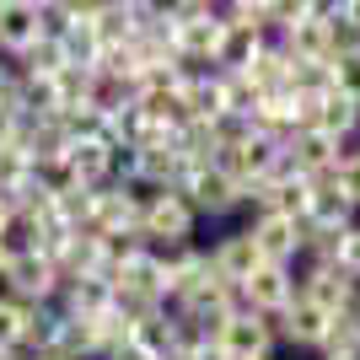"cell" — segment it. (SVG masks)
Here are the masks:
<instances>
[{
	"label": "cell",
	"instance_id": "obj_8",
	"mask_svg": "<svg viewBox=\"0 0 360 360\" xmlns=\"http://www.w3.org/2000/svg\"><path fill=\"white\" fill-rule=\"evenodd\" d=\"M54 307H60L70 323H91V317H103L108 307H113V285L97 280V274H86V280H65L60 296H54Z\"/></svg>",
	"mask_w": 360,
	"mask_h": 360
},
{
	"label": "cell",
	"instance_id": "obj_9",
	"mask_svg": "<svg viewBox=\"0 0 360 360\" xmlns=\"http://www.w3.org/2000/svg\"><path fill=\"white\" fill-rule=\"evenodd\" d=\"M285 156L301 178H317V172H339V140L323 135V129H301L285 140Z\"/></svg>",
	"mask_w": 360,
	"mask_h": 360
},
{
	"label": "cell",
	"instance_id": "obj_17",
	"mask_svg": "<svg viewBox=\"0 0 360 360\" xmlns=\"http://www.w3.org/2000/svg\"><path fill=\"white\" fill-rule=\"evenodd\" d=\"M290 91H296V97H328V91H333V60L290 65Z\"/></svg>",
	"mask_w": 360,
	"mask_h": 360
},
{
	"label": "cell",
	"instance_id": "obj_15",
	"mask_svg": "<svg viewBox=\"0 0 360 360\" xmlns=\"http://www.w3.org/2000/svg\"><path fill=\"white\" fill-rule=\"evenodd\" d=\"M11 65L22 75H60L65 70V49H60V38H38V44H27Z\"/></svg>",
	"mask_w": 360,
	"mask_h": 360
},
{
	"label": "cell",
	"instance_id": "obj_5",
	"mask_svg": "<svg viewBox=\"0 0 360 360\" xmlns=\"http://www.w3.org/2000/svg\"><path fill=\"white\" fill-rule=\"evenodd\" d=\"M205 258H210L215 280H226V285H242V280L264 264V258H258V248H253V237H248V226H226L221 237L205 248Z\"/></svg>",
	"mask_w": 360,
	"mask_h": 360
},
{
	"label": "cell",
	"instance_id": "obj_6",
	"mask_svg": "<svg viewBox=\"0 0 360 360\" xmlns=\"http://www.w3.org/2000/svg\"><path fill=\"white\" fill-rule=\"evenodd\" d=\"M242 296H248V307H253L258 317L285 312L290 301H301V290H296V269H285V264H258V269L242 280Z\"/></svg>",
	"mask_w": 360,
	"mask_h": 360
},
{
	"label": "cell",
	"instance_id": "obj_12",
	"mask_svg": "<svg viewBox=\"0 0 360 360\" xmlns=\"http://www.w3.org/2000/svg\"><path fill=\"white\" fill-rule=\"evenodd\" d=\"M290 65H296V60H290L285 49H280V44L269 38V44H264V49L253 54V65H248L242 75L253 81V91H258V97H280V91H290Z\"/></svg>",
	"mask_w": 360,
	"mask_h": 360
},
{
	"label": "cell",
	"instance_id": "obj_16",
	"mask_svg": "<svg viewBox=\"0 0 360 360\" xmlns=\"http://www.w3.org/2000/svg\"><path fill=\"white\" fill-rule=\"evenodd\" d=\"M317 355H360V312L328 317V333H323V349H317Z\"/></svg>",
	"mask_w": 360,
	"mask_h": 360
},
{
	"label": "cell",
	"instance_id": "obj_3",
	"mask_svg": "<svg viewBox=\"0 0 360 360\" xmlns=\"http://www.w3.org/2000/svg\"><path fill=\"white\" fill-rule=\"evenodd\" d=\"M140 237H146V248H156V242H199V215L188 210V199L172 188V194H162L140 215Z\"/></svg>",
	"mask_w": 360,
	"mask_h": 360
},
{
	"label": "cell",
	"instance_id": "obj_23",
	"mask_svg": "<svg viewBox=\"0 0 360 360\" xmlns=\"http://www.w3.org/2000/svg\"><path fill=\"white\" fill-rule=\"evenodd\" d=\"M188 360H231V355H226V349L215 345V339H205V345H199V349H194Z\"/></svg>",
	"mask_w": 360,
	"mask_h": 360
},
{
	"label": "cell",
	"instance_id": "obj_18",
	"mask_svg": "<svg viewBox=\"0 0 360 360\" xmlns=\"http://www.w3.org/2000/svg\"><path fill=\"white\" fill-rule=\"evenodd\" d=\"M253 108H258L253 81H248V75H226V113H231V119H253Z\"/></svg>",
	"mask_w": 360,
	"mask_h": 360
},
{
	"label": "cell",
	"instance_id": "obj_28",
	"mask_svg": "<svg viewBox=\"0 0 360 360\" xmlns=\"http://www.w3.org/2000/svg\"><path fill=\"white\" fill-rule=\"evenodd\" d=\"M253 360H280V355H253Z\"/></svg>",
	"mask_w": 360,
	"mask_h": 360
},
{
	"label": "cell",
	"instance_id": "obj_22",
	"mask_svg": "<svg viewBox=\"0 0 360 360\" xmlns=\"http://www.w3.org/2000/svg\"><path fill=\"white\" fill-rule=\"evenodd\" d=\"M339 188H345V199L355 205V215H360V150L339 162Z\"/></svg>",
	"mask_w": 360,
	"mask_h": 360
},
{
	"label": "cell",
	"instance_id": "obj_24",
	"mask_svg": "<svg viewBox=\"0 0 360 360\" xmlns=\"http://www.w3.org/2000/svg\"><path fill=\"white\" fill-rule=\"evenodd\" d=\"M345 22H355V27H360V0H345Z\"/></svg>",
	"mask_w": 360,
	"mask_h": 360
},
{
	"label": "cell",
	"instance_id": "obj_21",
	"mask_svg": "<svg viewBox=\"0 0 360 360\" xmlns=\"http://www.w3.org/2000/svg\"><path fill=\"white\" fill-rule=\"evenodd\" d=\"M333 264H339L349 280H360V221L345 226V237H339V258H333Z\"/></svg>",
	"mask_w": 360,
	"mask_h": 360
},
{
	"label": "cell",
	"instance_id": "obj_13",
	"mask_svg": "<svg viewBox=\"0 0 360 360\" xmlns=\"http://www.w3.org/2000/svg\"><path fill=\"white\" fill-rule=\"evenodd\" d=\"M91 32H97V44L103 49H129L135 44V11H129V0H103L97 6V22H91Z\"/></svg>",
	"mask_w": 360,
	"mask_h": 360
},
{
	"label": "cell",
	"instance_id": "obj_11",
	"mask_svg": "<svg viewBox=\"0 0 360 360\" xmlns=\"http://www.w3.org/2000/svg\"><path fill=\"white\" fill-rule=\"evenodd\" d=\"M274 44L285 49L296 65H323L333 60V44H328V22H317V16H307V22H296V27H285Z\"/></svg>",
	"mask_w": 360,
	"mask_h": 360
},
{
	"label": "cell",
	"instance_id": "obj_2",
	"mask_svg": "<svg viewBox=\"0 0 360 360\" xmlns=\"http://www.w3.org/2000/svg\"><path fill=\"white\" fill-rule=\"evenodd\" d=\"M0 290L11 301H22V307H49L60 296V269L44 253H11V264L0 274Z\"/></svg>",
	"mask_w": 360,
	"mask_h": 360
},
{
	"label": "cell",
	"instance_id": "obj_20",
	"mask_svg": "<svg viewBox=\"0 0 360 360\" xmlns=\"http://www.w3.org/2000/svg\"><path fill=\"white\" fill-rule=\"evenodd\" d=\"M333 91H345L349 103H360V54H339L333 60Z\"/></svg>",
	"mask_w": 360,
	"mask_h": 360
},
{
	"label": "cell",
	"instance_id": "obj_7",
	"mask_svg": "<svg viewBox=\"0 0 360 360\" xmlns=\"http://www.w3.org/2000/svg\"><path fill=\"white\" fill-rule=\"evenodd\" d=\"M38 0H0V60H16L27 44H38Z\"/></svg>",
	"mask_w": 360,
	"mask_h": 360
},
{
	"label": "cell",
	"instance_id": "obj_10",
	"mask_svg": "<svg viewBox=\"0 0 360 360\" xmlns=\"http://www.w3.org/2000/svg\"><path fill=\"white\" fill-rule=\"evenodd\" d=\"M215 345L226 349L231 360H253V355H280L274 349V333H269V323L264 317H226V328H221V339Z\"/></svg>",
	"mask_w": 360,
	"mask_h": 360
},
{
	"label": "cell",
	"instance_id": "obj_27",
	"mask_svg": "<svg viewBox=\"0 0 360 360\" xmlns=\"http://www.w3.org/2000/svg\"><path fill=\"white\" fill-rule=\"evenodd\" d=\"M0 360H16V349H0Z\"/></svg>",
	"mask_w": 360,
	"mask_h": 360
},
{
	"label": "cell",
	"instance_id": "obj_26",
	"mask_svg": "<svg viewBox=\"0 0 360 360\" xmlns=\"http://www.w3.org/2000/svg\"><path fill=\"white\" fill-rule=\"evenodd\" d=\"M312 360H360V355H312Z\"/></svg>",
	"mask_w": 360,
	"mask_h": 360
},
{
	"label": "cell",
	"instance_id": "obj_4",
	"mask_svg": "<svg viewBox=\"0 0 360 360\" xmlns=\"http://www.w3.org/2000/svg\"><path fill=\"white\" fill-rule=\"evenodd\" d=\"M242 226H248V237H253V248H258L264 264H285V269H290V264L301 258V221L242 210Z\"/></svg>",
	"mask_w": 360,
	"mask_h": 360
},
{
	"label": "cell",
	"instance_id": "obj_14",
	"mask_svg": "<svg viewBox=\"0 0 360 360\" xmlns=\"http://www.w3.org/2000/svg\"><path fill=\"white\" fill-rule=\"evenodd\" d=\"M312 129H323V135H333V140L360 135V103H349L345 91L317 97V124H312Z\"/></svg>",
	"mask_w": 360,
	"mask_h": 360
},
{
	"label": "cell",
	"instance_id": "obj_19",
	"mask_svg": "<svg viewBox=\"0 0 360 360\" xmlns=\"http://www.w3.org/2000/svg\"><path fill=\"white\" fill-rule=\"evenodd\" d=\"M32 307H22V301H11L6 290H0V349H16V339H22V323H27Z\"/></svg>",
	"mask_w": 360,
	"mask_h": 360
},
{
	"label": "cell",
	"instance_id": "obj_25",
	"mask_svg": "<svg viewBox=\"0 0 360 360\" xmlns=\"http://www.w3.org/2000/svg\"><path fill=\"white\" fill-rule=\"evenodd\" d=\"M11 215H16V210H11V205H6V199H0V231L11 226Z\"/></svg>",
	"mask_w": 360,
	"mask_h": 360
},
{
	"label": "cell",
	"instance_id": "obj_1",
	"mask_svg": "<svg viewBox=\"0 0 360 360\" xmlns=\"http://www.w3.org/2000/svg\"><path fill=\"white\" fill-rule=\"evenodd\" d=\"M178 194L188 199V210L199 215V226H205V221H210V226H226L231 215L248 210V194L226 178L221 167H194V172L178 183Z\"/></svg>",
	"mask_w": 360,
	"mask_h": 360
}]
</instances>
